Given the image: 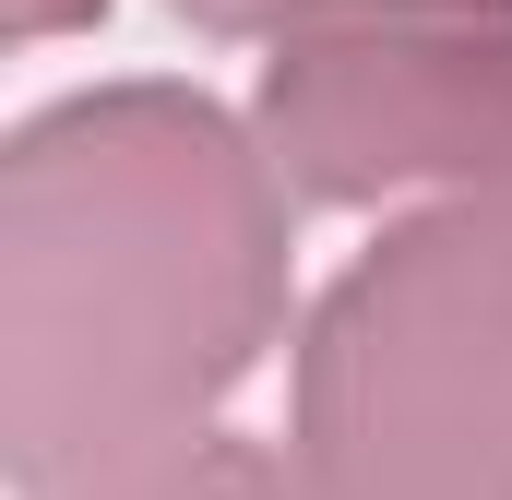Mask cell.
Returning a JSON list of instances; mask_svg holds the SVG:
<instances>
[{"mask_svg":"<svg viewBox=\"0 0 512 500\" xmlns=\"http://www.w3.org/2000/svg\"><path fill=\"white\" fill-rule=\"evenodd\" d=\"M72 12H96V0H12V24H24V36H48V24H72Z\"/></svg>","mask_w":512,"mask_h":500,"instance_id":"cell-6","label":"cell"},{"mask_svg":"<svg viewBox=\"0 0 512 500\" xmlns=\"http://www.w3.org/2000/svg\"><path fill=\"white\" fill-rule=\"evenodd\" d=\"M274 143L310 191L489 179L512 191V48L501 36H322L274 72Z\"/></svg>","mask_w":512,"mask_h":500,"instance_id":"cell-3","label":"cell"},{"mask_svg":"<svg viewBox=\"0 0 512 500\" xmlns=\"http://www.w3.org/2000/svg\"><path fill=\"white\" fill-rule=\"evenodd\" d=\"M274 310V215L227 120L108 96L12 155V465L96 489L179 453V417L239 381Z\"/></svg>","mask_w":512,"mask_h":500,"instance_id":"cell-1","label":"cell"},{"mask_svg":"<svg viewBox=\"0 0 512 500\" xmlns=\"http://www.w3.org/2000/svg\"><path fill=\"white\" fill-rule=\"evenodd\" d=\"M96 500H310L298 477H274L251 453H155V465H120V477H96Z\"/></svg>","mask_w":512,"mask_h":500,"instance_id":"cell-4","label":"cell"},{"mask_svg":"<svg viewBox=\"0 0 512 500\" xmlns=\"http://www.w3.org/2000/svg\"><path fill=\"white\" fill-rule=\"evenodd\" d=\"M310 500H512V203L441 215L322 310Z\"/></svg>","mask_w":512,"mask_h":500,"instance_id":"cell-2","label":"cell"},{"mask_svg":"<svg viewBox=\"0 0 512 500\" xmlns=\"http://www.w3.org/2000/svg\"><path fill=\"white\" fill-rule=\"evenodd\" d=\"M203 24H298V12H512V0H191Z\"/></svg>","mask_w":512,"mask_h":500,"instance_id":"cell-5","label":"cell"}]
</instances>
